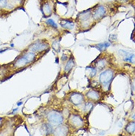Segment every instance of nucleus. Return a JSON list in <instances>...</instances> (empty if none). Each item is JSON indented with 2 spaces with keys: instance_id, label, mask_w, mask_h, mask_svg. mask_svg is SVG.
Wrapping results in <instances>:
<instances>
[{
  "instance_id": "nucleus-22",
  "label": "nucleus",
  "mask_w": 135,
  "mask_h": 136,
  "mask_svg": "<svg viewBox=\"0 0 135 136\" xmlns=\"http://www.w3.org/2000/svg\"><path fill=\"white\" fill-rule=\"evenodd\" d=\"M47 23L49 25H50L51 27H54V28H57L58 27V25H57V24L55 23V21L53 20V19H52V18H49L47 20Z\"/></svg>"
},
{
  "instance_id": "nucleus-10",
  "label": "nucleus",
  "mask_w": 135,
  "mask_h": 136,
  "mask_svg": "<svg viewBox=\"0 0 135 136\" xmlns=\"http://www.w3.org/2000/svg\"><path fill=\"white\" fill-rule=\"evenodd\" d=\"M91 16V11L90 9H89L87 11H83L80 13L78 16V18H79L81 22H88L89 18H90V16Z\"/></svg>"
},
{
  "instance_id": "nucleus-9",
  "label": "nucleus",
  "mask_w": 135,
  "mask_h": 136,
  "mask_svg": "<svg viewBox=\"0 0 135 136\" xmlns=\"http://www.w3.org/2000/svg\"><path fill=\"white\" fill-rule=\"evenodd\" d=\"M86 96L87 97V99L92 101H98L100 99V95L98 91H96L95 90H91L89 91H88L87 93L86 94Z\"/></svg>"
},
{
  "instance_id": "nucleus-4",
  "label": "nucleus",
  "mask_w": 135,
  "mask_h": 136,
  "mask_svg": "<svg viewBox=\"0 0 135 136\" xmlns=\"http://www.w3.org/2000/svg\"><path fill=\"white\" fill-rule=\"evenodd\" d=\"M49 48V44L44 43L42 41H37L35 43L32 44L30 46L29 50L30 52L33 53H38V52L44 51Z\"/></svg>"
},
{
  "instance_id": "nucleus-21",
  "label": "nucleus",
  "mask_w": 135,
  "mask_h": 136,
  "mask_svg": "<svg viewBox=\"0 0 135 136\" xmlns=\"http://www.w3.org/2000/svg\"><path fill=\"white\" fill-rule=\"evenodd\" d=\"M52 48H53V49L55 50V51L59 52L61 46H60V44H59V41L55 40V41H54V42L52 43Z\"/></svg>"
},
{
  "instance_id": "nucleus-13",
  "label": "nucleus",
  "mask_w": 135,
  "mask_h": 136,
  "mask_svg": "<svg viewBox=\"0 0 135 136\" xmlns=\"http://www.w3.org/2000/svg\"><path fill=\"white\" fill-rule=\"evenodd\" d=\"M75 64V59H74V58H73V57L70 58V59L67 61L66 65L64 67V72L66 73H69V72L72 70V69H73V67H74Z\"/></svg>"
},
{
  "instance_id": "nucleus-7",
  "label": "nucleus",
  "mask_w": 135,
  "mask_h": 136,
  "mask_svg": "<svg viewBox=\"0 0 135 136\" xmlns=\"http://www.w3.org/2000/svg\"><path fill=\"white\" fill-rule=\"evenodd\" d=\"M106 10L104 6L103 5H98V7L95 9V11H93V13H91L92 17L95 20H98L100 18H103L105 15H106Z\"/></svg>"
},
{
  "instance_id": "nucleus-14",
  "label": "nucleus",
  "mask_w": 135,
  "mask_h": 136,
  "mask_svg": "<svg viewBox=\"0 0 135 136\" xmlns=\"http://www.w3.org/2000/svg\"><path fill=\"white\" fill-rule=\"evenodd\" d=\"M107 65V62L105 59H98L96 63H95V67L97 70H102L104 68H106Z\"/></svg>"
},
{
  "instance_id": "nucleus-16",
  "label": "nucleus",
  "mask_w": 135,
  "mask_h": 136,
  "mask_svg": "<svg viewBox=\"0 0 135 136\" xmlns=\"http://www.w3.org/2000/svg\"><path fill=\"white\" fill-rule=\"evenodd\" d=\"M41 11L43 12L44 15H45V16H50L52 13V9L50 4L46 2L43 4V6L41 7Z\"/></svg>"
},
{
  "instance_id": "nucleus-23",
  "label": "nucleus",
  "mask_w": 135,
  "mask_h": 136,
  "mask_svg": "<svg viewBox=\"0 0 135 136\" xmlns=\"http://www.w3.org/2000/svg\"><path fill=\"white\" fill-rule=\"evenodd\" d=\"M8 4L7 0H0V9L6 7Z\"/></svg>"
},
{
  "instance_id": "nucleus-1",
  "label": "nucleus",
  "mask_w": 135,
  "mask_h": 136,
  "mask_svg": "<svg viewBox=\"0 0 135 136\" xmlns=\"http://www.w3.org/2000/svg\"><path fill=\"white\" fill-rule=\"evenodd\" d=\"M114 76V73L113 70H111V69L104 70L100 74L99 81H100V85L104 90H109L110 85L113 80Z\"/></svg>"
},
{
  "instance_id": "nucleus-3",
  "label": "nucleus",
  "mask_w": 135,
  "mask_h": 136,
  "mask_svg": "<svg viewBox=\"0 0 135 136\" xmlns=\"http://www.w3.org/2000/svg\"><path fill=\"white\" fill-rule=\"evenodd\" d=\"M47 120L52 125H60L64 121V117L61 112L58 111H50L47 114Z\"/></svg>"
},
{
  "instance_id": "nucleus-25",
  "label": "nucleus",
  "mask_w": 135,
  "mask_h": 136,
  "mask_svg": "<svg viewBox=\"0 0 135 136\" xmlns=\"http://www.w3.org/2000/svg\"><path fill=\"white\" fill-rule=\"evenodd\" d=\"M17 104H18V106H20V105H22V101H21V102H18Z\"/></svg>"
},
{
  "instance_id": "nucleus-2",
  "label": "nucleus",
  "mask_w": 135,
  "mask_h": 136,
  "mask_svg": "<svg viewBox=\"0 0 135 136\" xmlns=\"http://www.w3.org/2000/svg\"><path fill=\"white\" fill-rule=\"evenodd\" d=\"M36 59V53L33 52H27L19 57L14 63V67L16 68H21L33 63Z\"/></svg>"
},
{
  "instance_id": "nucleus-11",
  "label": "nucleus",
  "mask_w": 135,
  "mask_h": 136,
  "mask_svg": "<svg viewBox=\"0 0 135 136\" xmlns=\"http://www.w3.org/2000/svg\"><path fill=\"white\" fill-rule=\"evenodd\" d=\"M120 53L121 54H122V55H123V60H124L126 62H134V54L130 53H128V52L125 51V50H120Z\"/></svg>"
},
{
  "instance_id": "nucleus-17",
  "label": "nucleus",
  "mask_w": 135,
  "mask_h": 136,
  "mask_svg": "<svg viewBox=\"0 0 135 136\" xmlns=\"http://www.w3.org/2000/svg\"><path fill=\"white\" fill-rule=\"evenodd\" d=\"M125 130L128 133V134H134L135 131V123L134 121H131L128 123L127 125L126 126Z\"/></svg>"
},
{
  "instance_id": "nucleus-8",
  "label": "nucleus",
  "mask_w": 135,
  "mask_h": 136,
  "mask_svg": "<svg viewBox=\"0 0 135 136\" xmlns=\"http://www.w3.org/2000/svg\"><path fill=\"white\" fill-rule=\"evenodd\" d=\"M69 133L68 126L64 124H60L58 127H56L53 130V135L54 136H67Z\"/></svg>"
},
{
  "instance_id": "nucleus-19",
  "label": "nucleus",
  "mask_w": 135,
  "mask_h": 136,
  "mask_svg": "<svg viewBox=\"0 0 135 136\" xmlns=\"http://www.w3.org/2000/svg\"><path fill=\"white\" fill-rule=\"evenodd\" d=\"M86 71H87L89 77L91 78L95 77L96 76V73H97V69L93 67H86Z\"/></svg>"
},
{
  "instance_id": "nucleus-18",
  "label": "nucleus",
  "mask_w": 135,
  "mask_h": 136,
  "mask_svg": "<svg viewBox=\"0 0 135 136\" xmlns=\"http://www.w3.org/2000/svg\"><path fill=\"white\" fill-rule=\"evenodd\" d=\"M109 46L110 43H109V42H103V43L98 44L95 46V48H97L98 50H99L100 51H103V50H105L106 48H108V47H109Z\"/></svg>"
},
{
  "instance_id": "nucleus-24",
  "label": "nucleus",
  "mask_w": 135,
  "mask_h": 136,
  "mask_svg": "<svg viewBox=\"0 0 135 136\" xmlns=\"http://www.w3.org/2000/svg\"><path fill=\"white\" fill-rule=\"evenodd\" d=\"M116 1L120 2V3H126V2H127L128 0H116Z\"/></svg>"
},
{
  "instance_id": "nucleus-6",
  "label": "nucleus",
  "mask_w": 135,
  "mask_h": 136,
  "mask_svg": "<svg viewBox=\"0 0 135 136\" xmlns=\"http://www.w3.org/2000/svg\"><path fill=\"white\" fill-rule=\"evenodd\" d=\"M69 124L75 128H80L82 127L84 124V120L78 115H72L69 118Z\"/></svg>"
},
{
  "instance_id": "nucleus-5",
  "label": "nucleus",
  "mask_w": 135,
  "mask_h": 136,
  "mask_svg": "<svg viewBox=\"0 0 135 136\" xmlns=\"http://www.w3.org/2000/svg\"><path fill=\"white\" fill-rule=\"evenodd\" d=\"M69 101L75 106H79L84 103V96L80 92H74L69 97Z\"/></svg>"
},
{
  "instance_id": "nucleus-20",
  "label": "nucleus",
  "mask_w": 135,
  "mask_h": 136,
  "mask_svg": "<svg viewBox=\"0 0 135 136\" xmlns=\"http://www.w3.org/2000/svg\"><path fill=\"white\" fill-rule=\"evenodd\" d=\"M93 106H94V104H93V103H92L91 101H88L86 103H85L84 108V111H85L86 112H89L92 110Z\"/></svg>"
},
{
  "instance_id": "nucleus-12",
  "label": "nucleus",
  "mask_w": 135,
  "mask_h": 136,
  "mask_svg": "<svg viewBox=\"0 0 135 136\" xmlns=\"http://www.w3.org/2000/svg\"><path fill=\"white\" fill-rule=\"evenodd\" d=\"M60 25L63 28H65L67 30H72L74 28L75 24L70 20H66V19H63L60 22Z\"/></svg>"
},
{
  "instance_id": "nucleus-15",
  "label": "nucleus",
  "mask_w": 135,
  "mask_h": 136,
  "mask_svg": "<svg viewBox=\"0 0 135 136\" xmlns=\"http://www.w3.org/2000/svg\"><path fill=\"white\" fill-rule=\"evenodd\" d=\"M42 129H43V132L45 133V135H51L53 133V127H52V125L50 123H46L44 124V125L42 126Z\"/></svg>"
}]
</instances>
